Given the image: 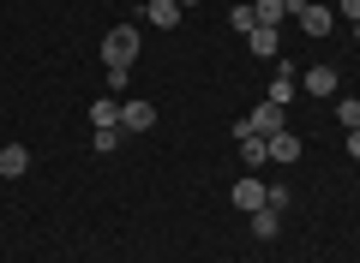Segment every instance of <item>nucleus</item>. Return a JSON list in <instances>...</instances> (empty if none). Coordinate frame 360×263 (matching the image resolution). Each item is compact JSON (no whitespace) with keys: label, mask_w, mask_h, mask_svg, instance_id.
Here are the masks:
<instances>
[{"label":"nucleus","mask_w":360,"mask_h":263,"mask_svg":"<svg viewBox=\"0 0 360 263\" xmlns=\"http://www.w3.org/2000/svg\"><path fill=\"white\" fill-rule=\"evenodd\" d=\"M90 126H120V108H115V96L90 102Z\"/></svg>","instance_id":"14"},{"label":"nucleus","mask_w":360,"mask_h":263,"mask_svg":"<svg viewBox=\"0 0 360 263\" xmlns=\"http://www.w3.org/2000/svg\"><path fill=\"white\" fill-rule=\"evenodd\" d=\"M288 13H295V25L307 30V36H330V30H336V13H330V6H312V0H295Z\"/></svg>","instance_id":"2"},{"label":"nucleus","mask_w":360,"mask_h":263,"mask_svg":"<svg viewBox=\"0 0 360 263\" xmlns=\"http://www.w3.org/2000/svg\"><path fill=\"white\" fill-rule=\"evenodd\" d=\"M115 144H120V126H96V150L108 156V150H115Z\"/></svg>","instance_id":"18"},{"label":"nucleus","mask_w":360,"mask_h":263,"mask_svg":"<svg viewBox=\"0 0 360 263\" xmlns=\"http://www.w3.org/2000/svg\"><path fill=\"white\" fill-rule=\"evenodd\" d=\"M336 120H342L348 132H360V102H354V96H342V102H336Z\"/></svg>","instance_id":"17"},{"label":"nucleus","mask_w":360,"mask_h":263,"mask_svg":"<svg viewBox=\"0 0 360 263\" xmlns=\"http://www.w3.org/2000/svg\"><path fill=\"white\" fill-rule=\"evenodd\" d=\"M336 84H342V78H336V66H312V72L307 78H300V90H312V96H336Z\"/></svg>","instance_id":"8"},{"label":"nucleus","mask_w":360,"mask_h":263,"mask_svg":"<svg viewBox=\"0 0 360 263\" xmlns=\"http://www.w3.org/2000/svg\"><path fill=\"white\" fill-rule=\"evenodd\" d=\"M288 6H295V0H288Z\"/></svg>","instance_id":"22"},{"label":"nucleus","mask_w":360,"mask_h":263,"mask_svg":"<svg viewBox=\"0 0 360 263\" xmlns=\"http://www.w3.org/2000/svg\"><path fill=\"white\" fill-rule=\"evenodd\" d=\"M336 13H342V18H354V25H360V0H336Z\"/></svg>","instance_id":"19"},{"label":"nucleus","mask_w":360,"mask_h":263,"mask_svg":"<svg viewBox=\"0 0 360 263\" xmlns=\"http://www.w3.org/2000/svg\"><path fill=\"white\" fill-rule=\"evenodd\" d=\"M264 144H270V162H283V168H288V162H300V150H307V144H300L288 126H283V132H270Z\"/></svg>","instance_id":"4"},{"label":"nucleus","mask_w":360,"mask_h":263,"mask_svg":"<svg viewBox=\"0 0 360 263\" xmlns=\"http://www.w3.org/2000/svg\"><path fill=\"white\" fill-rule=\"evenodd\" d=\"M180 6H198V0H180Z\"/></svg>","instance_id":"21"},{"label":"nucleus","mask_w":360,"mask_h":263,"mask_svg":"<svg viewBox=\"0 0 360 263\" xmlns=\"http://www.w3.org/2000/svg\"><path fill=\"white\" fill-rule=\"evenodd\" d=\"M246 48H252L258 60H276V30H264V25H258L252 36H246Z\"/></svg>","instance_id":"13"},{"label":"nucleus","mask_w":360,"mask_h":263,"mask_svg":"<svg viewBox=\"0 0 360 263\" xmlns=\"http://www.w3.org/2000/svg\"><path fill=\"white\" fill-rule=\"evenodd\" d=\"M348 156H354V162H360V132H348Z\"/></svg>","instance_id":"20"},{"label":"nucleus","mask_w":360,"mask_h":263,"mask_svg":"<svg viewBox=\"0 0 360 263\" xmlns=\"http://www.w3.org/2000/svg\"><path fill=\"white\" fill-rule=\"evenodd\" d=\"M30 168V150L25 144H6V150H0V180H18Z\"/></svg>","instance_id":"10"},{"label":"nucleus","mask_w":360,"mask_h":263,"mask_svg":"<svg viewBox=\"0 0 360 263\" xmlns=\"http://www.w3.org/2000/svg\"><path fill=\"white\" fill-rule=\"evenodd\" d=\"M240 126H246V132H258V138H270V132H283V126H288V114H283V102H258Z\"/></svg>","instance_id":"3"},{"label":"nucleus","mask_w":360,"mask_h":263,"mask_svg":"<svg viewBox=\"0 0 360 263\" xmlns=\"http://www.w3.org/2000/svg\"><path fill=\"white\" fill-rule=\"evenodd\" d=\"M276 215H283V210H270V203H264V210H252V234L258 239H276Z\"/></svg>","instance_id":"15"},{"label":"nucleus","mask_w":360,"mask_h":263,"mask_svg":"<svg viewBox=\"0 0 360 263\" xmlns=\"http://www.w3.org/2000/svg\"><path fill=\"white\" fill-rule=\"evenodd\" d=\"M144 18H150L156 30H174V25H180V0H150V6H144Z\"/></svg>","instance_id":"11"},{"label":"nucleus","mask_w":360,"mask_h":263,"mask_svg":"<svg viewBox=\"0 0 360 263\" xmlns=\"http://www.w3.org/2000/svg\"><path fill=\"white\" fill-rule=\"evenodd\" d=\"M264 198H270V186H258V180H234V210H264Z\"/></svg>","instance_id":"7"},{"label":"nucleus","mask_w":360,"mask_h":263,"mask_svg":"<svg viewBox=\"0 0 360 263\" xmlns=\"http://www.w3.org/2000/svg\"><path fill=\"white\" fill-rule=\"evenodd\" d=\"M150 126H156L150 102H120V132H150Z\"/></svg>","instance_id":"5"},{"label":"nucleus","mask_w":360,"mask_h":263,"mask_svg":"<svg viewBox=\"0 0 360 263\" xmlns=\"http://www.w3.org/2000/svg\"><path fill=\"white\" fill-rule=\"evenodd\" d=\"M295 90H300L295 66H283V60H276V78H270V96H264V102H283V108H288V96H295Z\"/></svg>","instance_id":"9"},{"label":"nucleus","mask_w":360,"mask_h":263,"mask_svg":"<svg viewBox=\"0 0 360 263\" xmlns=\"http://www.w3.org/2000/svg\"><path fill=\"white\" fill-rule=\"evenodd\" d=\"M229 25L240 30V36H252V30H258V13H252V6H234V13H229Z\"/></svg>","instance_id":"16"},{"label":"nucleus","mask_w":360,"mask_h":263,"mask_svg":"<svg viewBox=\"0 0 360 263\" xmlns=\"http://www.w3.org/2000/svg\"><path fill=\"white\" fill-rule=\"evenodd\" d=\"M103 60H108V66H132V60H139V30H132V25H115V30L103 36Z\"/></svg>","instance_id":"1"},{"label":"nucleus","mask_w":360,"mask_h":263,"mask_svg":"<svg viewBox=\"0 0 360 263\" xmlns=\"http://www.w3.org/2000/svg\"><path fill=\"white\" fill-rule=\"evenodd\" d=\"M252 13H258V25H264V30H276L288 18V0H252Z\"/></svg>","instance_id":"12"},{"label":"nucleus","mask_w":360,"mask_h":263,"mask_svg":"<svg viewBox=\"0 0 360 263\" xmlns=\"http://www.w3.org/2000/svg\"><path fill=\"white\" fill-rule=\"evenodd\" d=\"M234 144H240V162H246V168L270 162V144L258 138V132H246V126H234Z\"/></svg>","instance_id":"6"},{"label":"nucleus","mask_w":360,"mask_h":263,"mask_svg":"<svg viewBox=\"0 0 360 263\" xmlns=\"http://www.w3.org/2000/svg\"><path fill=\"white\" fill-rule=\"evenodd\" d=\"M354 36H360V30H354Z\"/></svg>","instance_id":"23"}]
</instances>
